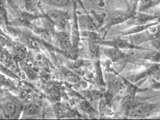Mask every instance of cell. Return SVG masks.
Returning a JSON list of instances; mask_svg holds the SVG:
<instances>
[{
  "mask_svg": "<svg viewBox=\"0 0 160 120\" xmlns=\"http://www.w3.org/2000/svg\"><path fill=\"white\" fill-rule=\"evenodd\" d=\"M136 9L132 8L128 10H115L110 12L106 16V25L104 29L109 30L115 25L122 24L131 19L136 15Z\"/></svg>",
  "mask_w": 160,
  "mask_h": 120,
  "instance_id": "6da1fadb",
  "label": "cell"
},
{
  "mask_svg": "<svg viewBox=\"0 0 160 120\" xmlns=\"http://www.w3.org/2000/svg\"><path fill=\"white\" fill-rule=\"evenodd\" d=\"M160 106L159 103L135 102L129 111L128 117L131 118H144L154 113Z\"/></svg>",
  "mask_w": 160,
  "mask_h": 120,
  "instance_id": "7a4b0ae2",
  "label": "cell"
},
{
  "mask_svg": "<svg viewBox=\"0 0 160 120\" xmlns=\"http://www.w3.org/2000/svg\"><path fill=\"white\" fill-rule=\"evenodd\" d=\"M99 45H104L110 47L116 48L121 50L124 49H135V50H149L147 49H144L140 46L132 44L129 41L122 38L121 37H118L112 40H104L102 38L98 42Z\"/></svg>",
  "mask_w": 160,
  "mask_h": 120,
  "instance_id": "3957f363",
  "label": "cell"
},
{
  "mask_svg": "<svg viewBox=\"0 0 160 120\" xmlns=\"http://www.w3.org/2000/svg\"><path fill=\"white\" fill-rule=\"evenodd\" d=\"M48 16L50 18L55 26L62 31L66 26L69 16L66 12L58 9H52L48 12Z\"/></svg>",
  "mask_w": 160,
  "mask_h": 120,
  "instance_id": "277c9868",
  "label": "cell"
},
{
  "mask_svg": "<svg viewBox=\"0 0 160 120\" xmlns=\"http://www.w3.org/2000/svg\"><path fill=\"white\" fill-rule=\"evenodd\" d=\"M52 34L56 45L60 49V51H66L74 47L71 37L66 32L63 31H55Z\"/></svg>",
  "mask_w": 160,
  "mask_h": 120,
  "instance_id": "5b68a950",
  "label": "cell"
},
{
  "mask_svg": "<svg viewBox=\"0 0 160 120\" xmlns=\"http://www.w3.org/2000/svg\"><path fill=\"white\" fill-rule=\"evenodd\" d=\"M72 25L71 28V37L72 41V45L74 47H78L80 42V26H79V22H78V15L77 12L76 4H74L73 12L72 15Z\"/></svg>",
  "mask_w": 160,
  "mask_h": 120,
  "instance_id": "8992f818",
  "label": "cell"
},
{
  "mask_svg": "<svg viewBox=\"0 0 160 120\" xmlns=\"http://www.w3.org/2000/svg\"><path fill=\"white\" fill-rule=\"evenodd\" d=\"M103 50V52L109 60L112 62H117L121 60H125L128 57V55L116 48L108 47Z\"/></svg>",
  "mask_w": 160,
  "mask_h": 120,
  "instance_id": "52a82bcc",
  "label": "cell"
},
{
  "mask_svg": "<svg viewBox=\"0 0 160 120\" xmlns=\"http://www.w3.org/2000/svg\"><path fill=\"white\" fill-rule=\"evenodd\" d=\"M78 18L80 29L88 32H96L97 30L96 25L89 15H81Z\"/></svg>",
  "mask_w": 160,
  "mask_h": 120,
  "instance_id": "ba28073f",
  "label": "cell"
},
{
  "mask_svg": "<svg viewBox=\"0 0 160 120\" xmlns=\"http://www.w3.org/2000/svg\"><path fill=\"white\" fill-rule=\"evenodd\" d=\"M158 17L157 15H149L146 12H137L136 15L132 18V23L136 25H142L149 24L150 22L158 20Z\"/></svg>",
  "mask_w": 160,
  "mask_h": 120,
  "instance_id": "9c48e42d",
  "label": "cell"
},
{
  "mask_svg": "<svg viewBox=\"0 0 160 120\" xmlns=\"http://www.w3.org/2000/svg\"><path fill=\"white\" fill-rule=\"evenodd\" d=\"M159 22L156 21L153 22H150L149 24H145L142 25H136L135 26L131 28L130 29L125 30L120 32L119 35L121 36H129L131 35L139 33L144 31L145 30L149 29V28L152 26L153 25L159 23Z\"/></svg>",
  "mask_w": 160,
  "mask_h": 120,
  "instance_id": "30bf717a",
  "label": "cell"
},
{
  "mask_svg": "<svg viewBox=\"0 0 160 120\" xmlns=\"http://www.w3.org/2000/svg\"><path fill=\"white\" fill-rule=\"evenodd\" d=\"M19 108L17 104L14 101H8L2 105V110L5 117L8 119H12L13 117L16 116L17 112Z\"/></svg>",
  "mask_w": 160,
  "mask_h": 120,
  "instance_id": "8fae6325",
  "label": "cell"
},
{
  "mask_svg": "<svg viewBox=\"0 0 160 120\" xmlns=\"http://www.w3.org/2000/svg\"><path fill=\"white\" fill-rule=\"evenodd\" d=\"M135 96L126 94L122 98L121 103V110L125 116L128 117L129 111L135 102Z\"/></svg>",
  "mask_w": 160,
  "mask_h": 120,
  "instance_id": "7c38bea8",
  "label": "cell"
},
{
  "mask_svg": "<svg viewBox=\"0 0 160 120\" xmlns=\"http://www.w3.org/2000/svg\"><path fill=\"white\" fill-rule=\"evenodd\" d=\"M124 77L132 84L140 81L148 76L147 69L141 72H130L124 74Z\"/></svg>",
  "mask_w": 160,
  "mask_h": 120,
  "instance_id": "4fadbf2b",
  "label": "cell"
},
{
  "mask_svg": "<svg viewBox=\"0 0 160 120\" xmlns=\"http://www.w3.org/2000/svg\"><path fill=\"white\" fill-rule=\"evenodd\" d=\"M160 4V0H140L138 4V11L146 12Z\"/></svg>",
  "mask_w": 160,
  "mask_h": 120,
  "instance_id": "5bb4252c",
  "label": "cell"
},
{
  "mask_svg": "<svg viewBox=\"0 0 160 120\" xmlns=\"http://www.w3.org/2000/svg\"><path fill=\"white\" fill-rule=\"evenodd\" d=\"M100 45L94 41L89 40V55L93 60H99L100 57Z\"/></svg>",
  "mask_w": 160,
  "mask_h": 120,
  "instance_id": "9a60e30c",
  "label": "cell"
},
{
  "mask_svg": "<svg viewBox=\"0 0 160 120\" xmlns=\"http://www.w3.org/2000/svg\"><path fill=\"white\" fill-rule=\"evenodd\" d=\"M41 2L50 6L62 8L70 5V0H40Z\"/></svg>",
  "mask_w": 160,
  "mask_h": 120,
  "instance_id": "2e32d148",
  "label": "cell"
},
{
  "mask_svg": "<svg viewBox=\"0 0 160 120\" xmlns=\"http://www.w3.org/2000/svg\"><path fill=\"white\" fill-rule=\"evenodd\" d=\"M82 96L88 100H96L101 99L102 97V94L101 92L97 90L86 91L82 92Z\"/></svg>",
  "mask_w": 160,
  "mask_h": 120,
  "instance_id": "e0dca14e",
  "label": "cell"
},
{
  "mask_svg": "<svg viewBox=\"0 0 160 120\" xmlns=\"http://www.w3.org/2000/svg\"><path fill=\"white\" fill-rule=\"evenodd\" d=\"M62 76L65 80L73 82H77L80 81V78L76 74L66 69H62Z\"/></svg>",
  "mask_w": 160,
  "mask_h": 120,
  "instance_id": "ac0fdd59",
  "label": "cell"
},
{
  "mask_svg": "<svg viewBox=\"0 0 160 120\" xmlns=\"http://www.w3.org/2000/svg\"><path fill=\"white\" fill-rule=\"evenodd\" d=\"M26 55V51L23 48L16 47L12 51V56L16 61H22Z\"/></svg>",
  "mask_w": 160,
  "mask_h": 120,
  "instance_id": "d6986e66",
  "label": "cell"
},
{
  "mask_svg": "<svg viewBox=\"0 0 160 120\" xmlns=\"http://www.w3.org/2000/svg\"><path fill=\"white\" fill-rule=\"evenodd\" d=\"M80 108L85 112L88 114H97V112L93 108L91 105L87 100H82L80 102L79 104Z\"/></svg>",
  "mask_w": 160,
  "mask_h": 120,
  "instance_id": "ffe728a7",
  "label": "cell"
},
{
  "mask_svg": "<svg viewBox=\"0 0 160 120\" xmlns=\"http://www.w3.org/2000/svg\"><path fill=\"white\" fill-rule=\"evenodd\" d=\"M42 21L44 30L52 33L56 31L55 29L56 26L47 15L43 17L42 18Z\"/></svg>",
  "mask_w": 160,
  "mask_h": 120,
  "instance_id": "44dd1931",
  "label": "cell"
},
{
  "mask_svg": "<svg viewBox=\"0 0 160 120\" xmlns=\"http://www.w3.org/2000/svg\"><path fill=\"white\" fill-rule=\"evenodd\" d=\"M95 70H96V82L98 85H104V80L102 77V72L101 67V62L99 60H96L95 62Z\"/></svg>",
  "mask_w": 160,
  "mask_h": 120,
  "instance_id": "7402d4cb",
  "label": "cell"
},
{
  "mask_svg": "<svg viewBox=\"0 0 160 120\" xmlns=\"http://www.w3.org/2000/svg\"><path fill=\"white\" fill-rule=\"evenodd\" d=\"M24 112L27 115H36L39 112V108L35 104H27L24 108Z\"/></svg>",
  "mask_w": 160,
  "mask_h": 120,
  "instance_id": "603a6c76",
  "label": "cell"
},
{
  "mask_svg": "<svg viewBox=\"0 0 160 120\" xmlns=\"http://www.w3.org/2000/svg\"><path fill=\"white\" fill-rule=\"evenodd\" d=\"M39 36L42 40L48 43H51L52 42V38L51 37V35H50V32L44 29L43 31L40 32Z\"/></svg>",
  "mask_w": 160,
  "mask_h": 120,
  "instance_id": "cb8c5ba5",
  "label": "cell"
},
{
  "mask_svg": "<svg viewBox=\"0 0 160 120\" xmlns=\"http://www.w3.org/2000/svg\"><path fill=\"white\" fill-rule=\"evenodd\" d=\"M54 109L56 112V115L57 116L60 117L64 116L65 114H66L67 112H68L66 109L62 107L60 105H56L54 108Z\"/></svg>",
  "mask_w": 160,
  "mask_h": 120,
  "instance_id": "d4e9b609",
  "label": "cell"
},
{
  "mask_svg": "<svg viewBox=\"0 0 160 120\" xmlns=\"http://www.w3.org/2000/svg\"><path fill=\"white\" fill-rule=\"evenodd\" d=\"M28 44L31 47L34 49H38L40 47V44L39 42L36 39H33V38H31L29 39L28 41Z\"/></svg>",
  "mask_w": 160,
  "mask_h": 120,
  "instance_id": "484cf974",
  "label": "cell"
},
{
  "mask_svg": "<svg viewBox=\"0 0 160 120\" xmlns=\"http://www.w3.org/2000/svg\"><path fill=\"white\" fill-rule=\"evenodd\" d=\"M151 44L155 50L160 52V37L155 40H152V41H151Z\"/></svg>",
  "mask_w": 160,
  "mask_h": 120,
  "instance_id": "4316f807",
  "label": "cell"
},
{
  "mask_svg": "<svg viewBox=\"0 0 160 120\" xmlns=\"http://www.w3.org/2000/svg\"><path fill=\"white\" fill-rule=\"evenodd\" d=\"M151 87L152 89L160 91V81H157L154 79H152Z\"/></svg>",
  "mask_w": 160,
  "mask_h": 120,
  "instance_id": "83f0119b",
  "label": "cell"
},
{
  "mask_svg": "<svg viewBox=\"0 0 160 120\" xmlns=\"http://www.w3.org/2000/svg\"><path fill=\"white\" fill-rule=\"evenodd\" d=\"M130 3L132 4V8H136L138 4H139V1L140 0H129Z\"/></svg>",
  "mask_w": 160,
  "mask_h": 120,
  "instance_id": "f1b7e54d",
  "label": "cell"
},
{
  "mask_svg": "<svg viewBox=\"0 0 160 120\" xmlns=\"http://www.w3.org/2000/svg\"><path fill=\"white\" fill-rule=\"evenodd\" d=\"M155 15H157V16L158 17V21L160 22V10L156 12V14H155Z\"/></svg>",
  "mask_w": 160,
  "mask_h": 120,
  "instance_id": "f546056e",
  "label": "cell"
},
{
  "mask_svg": "<svg viewBox=\"0 0 160 120\" xmlns=\"http://www.w3.org/2000/svg\"></svg>",
  "mask_w": 160,
  "mask_h": 120,
  "instance_id": "4dcf8cb0",
  "label": "cell"
}]
</instances>
